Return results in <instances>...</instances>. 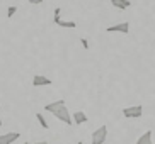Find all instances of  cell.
<instances>
[{
    "label": "cell",
    "instance_id": "1",
    "mask_svg": "<svg viewBox=\"0 0 155 144\" xmlns=\"http://www.w3.org/2000/svg\"><path fill=\"white\" fill-rule=\"evenodd\" d=\"M45 110L50 112V114H53L56 119H60V121L63 122V124H67V126H72L73 124V119H72V115H70V112H68V107H67V104H65V100H56V102L46 104Z\"/></svg>",
    "mask_w": 155,
    "mask_h": 144
},
{
    "label": "cell",
    "instance_id": "4",
    "mask_svg": "<svg viewBox=\"0 0 155 144\" xmlns=\"http://www.w3.org/2000/svg\"><path fill=\"white\" fill-rule=\"evenodd\" d=\"M107 139V127L101 126L99 129L92 132V144H104Z\"/></svg>",
    "mask_w": 155,
    "mask_h": 144
},
{
    "label": "cell",
    "instance_id": "15",
    "mask_svg": "<svg viewBox=\"0 0 155 144\" xmlns=\"http://www.w3.org/2000/svg\"><path fill=\"white\" fill-rule=\"evenodd\" d=\"M34 144H48L46 141H39V142H34Z\"/></svg>",
    "mask_w": 155,
    "mask_h": 144
},
{
    "label": "cell",
    "instance_id": "5",
    "mask_svg": "<svg viewBox=\"0 0 155 144\" xmlns=\"http://www.w3.org/2000/svg\"><path fill=\"white\" fill-rule=\"evenodd\" d=\"M106 32H123V34H128L130 32V22H119L114 24V26L107 27Z\"/></svg>",
    "mask_w": 155,
    "mask_h": 144
},
{
    "label": "cell",
    "instance_id": "3",
    "mask_svg": "<svg viewBox=\"0 0 155 144\" xmlns=\"http://www.w3.org/2000/svg\"><path fill=\"white\" fill-rule=\"evenodd\" d=\"M143 115V107L141 105H133V107L123 108V117L126 119H140Z\"/></svg>",
    "mask_w": 155,
    "mask_h": 144
},
{
    "label": "cell",
    "instance_id": "18",
    "mask_svg": "<svg viewBox=\"0 0 155 144\" xmlns=\"http://www.w3.org/2000/svg\"><path fill=\"white\" fill-rule=\"evenodd\" d=\"M78 144H82V142H78Z\"/></svg>",
    "mask_w": 155,
    "mask_h": 144
},
{
    "label": "cell",
    "instance_id": "2",
    "mask_svg": "<svg viewBox=\"0 0 155 144\" xmlns=\"http://www.w3.org/2000/svg\"><path fill=\"white\" fill-rule=\"evenodd\" d=\"M53 22H55V26H58V27H68V29L77 27V22H75V20H61V7H56L55 9Z\"/></svg>",
    "mask_w": 155,
    "mask_h": 144
},
{
    "label": "cell",
    "instance_id": "8",
    "mask_svg": "<svg viewBox=\"0 0 155 144\" xmlns=\"http://www.w3.org/2000/svg\"><path fill=\"white\" fill-rule=\"evenodd\" d=\"M72 119H73V124H77V126H82V124H85V122L89 121L87 114L82 112V110H77V112H73Z\"/></svg>",
    "mask_w": 155,
    "mask_h": 144
},
{
    "label": "cell",
    "instance_id": "7",
    "mask_svg": "<svg viewBox=\"0 0 155 144\" xmlns=\"http://www.w3.org/2000/svg\"><path fill=\"white\" fill-rule=\"evenodd\" d=\"M21 137L19 132H7V134L0 136V144H12L14 141H17Z\"/></svg>",
    "mask_w": 155,
    "mask_h": 144
},
{
    "label": "cell",
    "instance_id": "12",
    "mask_svg": "<svg viewBox=\"0 0 155 144\" xmlns=\"http://www.w3.org/2000/svg\"><path fill=\"white\" fill-rule=\"evenodd\" d=\"M17 12V7H15V5H10L9 9H7V17H12V15H14V14Z\"/></svg>",
    "mask_w": 155,
    "mask_h": 144
},
{
    "label": "cell",
    "instance_id": "6",
    "mask_svg": "<svg viewBox=\"0 0 155 144\" xmlns=\"http://www.w3.org/2000/svg\"><path fill=\"white\" fill-rule=\"evenodd\" d=\"M53 81L48 77H43V75H34L32 77V85L34 86H50Z\"/></svg>",
    "mask_w": 155,
    "mask_h": 144
},
{
    "label": "cell",
    "instance_id": "19",
    "mask_svg": "<svg viewBox=\"0 0 155 144\" xmlns=\"http://www.w3.org/2000/svg\"><path fill=\"white\" fill-rule=\"evenodd\" d=\"M153 144H155V142H153Z\"/></svg>",
    "mask_w": 155,
    "mask_h": 144
},
{
    "label": "cell",
    "instance_id": "9",
    "mask_svg": "<svg viewBox=\"0 0 155 144\" xmlns=\"http://www.w3.org/2000/svg\"><path fill=\"white\" fill-rule=\"evenodd\" d=\"M111 5H113L114 9L126 10L131 7V0H111Z\"/></svg>",
    "mask_w": 155,
    "mask_h": 144
},
{
    "label": "cell",
    "instance_id": "16",
    "mask_svg": "<svg viewBox=\"0 0 155 144\" xmlns=\"http://www.w3.org/2000/svg\"><path fill=\"white\" fill-rule=\"evenodd\" d=\"M0 126H2V117H0Z\"/></svg>",
    "mask_w": 155,
    "mask_h": 144
},
{
    "label": "cell",
    "instance_id": "13",
    "mask_svg": "<svg viewBox=\"0 0 155 144\" xmlns=\"http://www.w3.org/2000/svg\"><path fill=\"white\" fill-rule=\"evenodd\" d=\"M28 2H29V4H32V5H39L43 0H28Z\"/></svg>",
    "mask_w": 155,
    "mask_h": 144
},
{
    "label": "cell",
    "instance_id": "11",
    "mask_svg": "<svg viewBox=\"0 0 155 144\" xmlns=\"http://www.w3.org/2000/svg\"><path fill=\"white\" fill-rule=\"evenodd\" d=\"M36 119H38V122L41 124V127H43V129H50V126H48V122H46V119L43 117V115H41L39 112L36 114Z\"/></svg>",
    "mask_w": 155,
    "mask_h": 144
},
{
    "label": "cell",
    "instance_id": "10",
    "mask_svg": "<svg viewBox=\"0 0 155 144\" xmlns=\"http://www.w3.org/2000/svg\"><path fill=\"white\" fill-rule=\"evenodd\" d=\"M137 144H153V141H152V131H147L143 132V134L138 137Z\"/></svg>",
    "mask_w": 155,
    "mask_h": 144
},
{
    "label": "cell",
    "instance_id": "17",
    "mask_svg": "<svg viewBox=\"0 0 155 144\" xmlns=\"http://www.w3.org/2000/svg\"><path fill=\"white\" fill-rule=\"evenodd\" d=\"M22 144H29V142H22Z\"/></svg>",
    "mask_w": 155,
    "mask_h": 144
},
{
    "label": "cell",
    "instance_id": "14",
    "mask_svg": "<svg viewBox=\"0 0 155 144\" xmlns=\"http://www.w3.org/2000/svg\"><path fill=\"white\" fill-rule=\"evenodd\" d=\"M80 41H82L84 48H85V49H89V42H87V39H80Z\"/></svg>",
    "mask_w": 155,
    "mask_h": 144
}]
</instances>
